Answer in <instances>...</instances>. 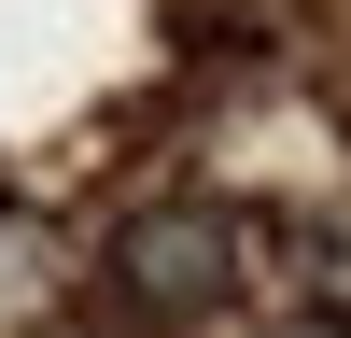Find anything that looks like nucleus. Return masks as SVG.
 <instances>
[{"instance_id":"nucleus-2","label":"nucleus","mask_w":351,"mask_h":338,"mask_svg":"<svg viewBox=\"0 0 351 338\" xmlns=\"http://www.w3.org/2000/svg\"><path fill=\"white\" fill-rule=\"evenodd\" d=\"M267 338H351V310H281Z\"/></svg>"},{"instance_id":"nucleus-1","label":"nucleus","mask_w":351,"mask_h":338,"mask_svg":"<svg viewBox=\"0 0 351 338\" xmlns=\"http://www.w3.org/2000/svg\"><path fill=\"white\" fill-rule=\"evenodd\" d=\"M225 282H239V225L211 197H169V212L112 225V310L127 324H197V310H225Z\"/></svg>"}]
</instances>
